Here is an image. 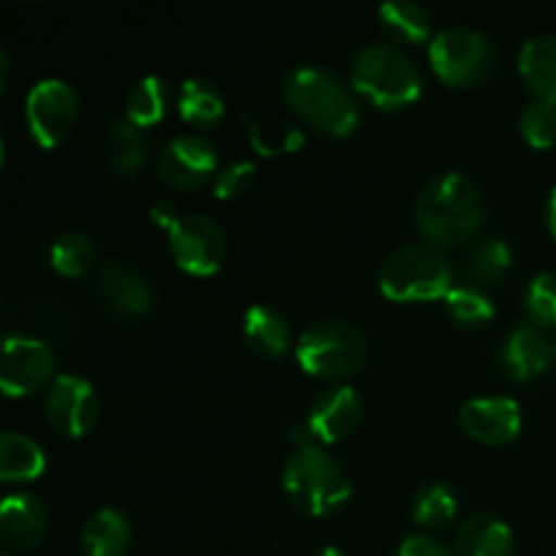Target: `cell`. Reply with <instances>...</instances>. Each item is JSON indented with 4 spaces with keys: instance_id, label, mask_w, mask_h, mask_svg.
<instances>
[{
    "instance_id": "18",
    "label": "cell",
    "mask_w": 556,
    "mask_h": 556,
    "mask_svg": "<svg viewBox=\"0 0 556 556\" xmlns=\"http://www.w3.org/2000/svg\"><path fill=\"white\" fill-rule=\"evenodd\" d=\"M242 337L261 358H282L291 351V326L269 304H250L244 309Z\"/></svg>"
},
{
    "instance_id": "37",
    "label": "cell",
    "mask_w": 556,
    "mask_h": 556,
    "mask_svg": "<svg viewBox=\"0 0 556 556\" xmlns=\"http://www.w3.org/2000/svg\"><path fill=\"white\" fill-rule=\"evenodd\" d=\"M546 223H548V231H552V237L556 239V188L552 190V195H548L546 201Z\"/></svg>"
},
{
    "instance_id": "4",
    "label": "cell",
    "mask_w": 556,
    "mask_h": 556,
    "mask_svg": "<svg viewBox=\"0 0 556 556\" xmlns=\"http://www.w3.org/2000/svg\"><path fill=\"white\" fill-rule=\"evenodd\" d=\"M351 87L383 112H400L421 98L424 79L418 65L394 43H369L356 54Z\"/></svg>"
},
{
    "instance_id": "24",
    "label": "cell",
    "mask_w": 556,
    "mask_h": 556,
    "mask_svg": "<svg viewBox=\"0 0 556 556\" xmlns=\"http://www.w3.org/2000/svg\"><path fill=\"white\" fill-rule=\"evenodd\" d=\"M103 150H106L109 168H112L117 177H134L147 161L144 134L125 117H117L109 123Z\"/></svg>"
},
{
    "instance_id": "5",
    "label": "cell",
    "mask_w": 556,
    "mask_h": 556,
    "mask_svg": "<svg viewBox=\"0 0 556 556\" xmlns=\"http://www.w3.org/2000/svg\"><path fill=\"white\" fill-rule=\"evenodd\" d=\"M380 293L396 304L438 302L454 288V269L434 244H407L380 266Z\"/></svg>"
},
{
    "instance_id": "15",
    "label": "cell",
    "mask_w": 556,
    "mask_h": 556,
    "mask_svg": "<svg viewBox=\"0 0 556 556\" xmlns=\"http://www.w3.org/2000/svg\"><path fill=\"white\" fill-rule=\"evenodd\" d=\"M362 396L351 386H334V389H326L313 402L307 427L313 440H318V445H334L356 432L358 424H362Z\"/></svg>"
},
{
    "instance_id": "33",
    "label": "cell",
    "mask_w": 556,
    "mask_h": 556,
    "mask_svg": "<svg viewBox=\"0 0 556 556\" xmlns=\"http://www.w3.org/2000/svg\"><path fill=\"white\" fill-rule=\"evenodd\" d=\"M525 313L532 326L556 329V275L543 271L530 280L525 291Z\"/></svg>"
},
{
    "instance_id": "8",
    "label": "cell",
    "mask_w": 556,
    "mask_h": 556,
    "mask_svg": "<svg viewBox=\"0 0 556 556\" xmlns=\"http://www.w3.org/2000/svg\"><path fill=\"white\" fill-rule=\"evenodd\" d=\"M25 119L33 141L43 150L63 144L79 119V96L65 79L36 81L25 98Z\"/></svg>"
},
{
    "instance_id": "3",
    "label": "cell",
    "mask_w": 556,
    "mask_h": 556,
    "mask_svg": "<svg viewBox=\"0 0 556 556\" xmlns=\"http://www.w3.org/2000/svg\"><path fill=\"white\" fill-rule=\"evenodd\" d=\"M282 489L288 500L307 516L337 514L351 500L353 486L340 462L318 443L296 445L282 467Z\"/></svg>"
},
{
    "instance_id": "39",
    "label": "cell",
    "mask_w": 556,
    "mask_h": 556,
    "mask_svg": "<svg viewBox=\"0 0 556 556\" xmlns=\"http://www.w3.org/2000/svg\"><path fill=\"white\" fill-rule=\"evenodd\" d=\"M0 556H14V554H9V552H3V554H0Z\"/></svg>"
},
{
    "instance_id": "35",
    "label": "cell",
    "mask_w": 556,
    "mask_h": 556,
    "mask_svg": "<svg viewBox=\"0 0 556 556\" xmlns=\"http://www.w3.org/2000/svg\"><path fill=\"white\" fill-rule=\"evenodd\" d=\"M394 556H454L440 541L429 535H410L400 543Z\"/></svg>"
},
{
    "instance_id": "16",
    "label": "cell",
    "mask_w": 556,
    "mask_h": 556,
    "mask_svg": "<svg viewBox=\"0 0 556 556\" xmlns=\"http://www.w3.org/2000/svg\"><path fill=\"white\" fill-rule=\"evenodd\" d=\"M552 353V345L538 326L519 324L505 334L497 351V367L510 383H532L546 375Z\"/></svg>"
},
{
    "instance_id": "26",
    "label": "cell",
    "mask_w": 556,
    "mask_h": 556,
    "mask_svg": "<svg viewBox=\"0 0 556 556\" xmlns=\"http://www.w3.org/2000/svg\"><path fill=\"white\" fill-rule=\"evenodd\" d=\"M172 106V90L161 76H144L136 81L125 98V119L136 125V128H152L161 123Z\"/></svg>"
},
{
    "instance_id": "13",
    "label": "cell",
    "mask_w": 556,
    "mask_h": 556,
    "mask_svg": "<svg viewBox=\"0 0 556 556\" xmlns=\"http://www.w3.org/2000/svg\"><path fill=\"white\" fill-rule=\"evenodd\" d=\"M96 299L119 320H141L155 307V288L141 271L119 261L103 264L96 275Z\"/></svg>"
},
{
    "instance_id": "31",
    "label": "cell",
    "mask_w": 556,
    "mask_h": 556,
    "mask_svg": "<svg viewBox=\"0 0 556 556\" xmlns=\"http://www.w3.org/2000/svg\"><path fill=\"white\" fill-rule=\"evenodd\" d=\"M510 266H514V253H510V244L503 239H489V242L478 244L470 253L467 261V271L476 280V286H497L508 277Z\"/></svg>"
},
{
    "instance_id": "23",
    "label": "cell",
    "mask_w": 556,
    "mask_h": 556,
    "mask_svg": "<svg viewBox=\"0 0 556 556\" xmlns=\"http://www.w3.org/2000/svg\"><path fill=\"white\" fill-rule=\"evenodd\" d=\"M177 109L185 123L206 130L215 128L223 119V114H226V98H223V92L210 79L193 76V79H185L182 87H179Z\"/></svg>"
},
{
    "instance_id": "9",
    "label": "cell",
    "mask_w": 556,
    "mask_h": 556,
    "mask_svg": "<svg viewBox=\"0 0 556 556\" xmlns=\"http://www.w3.org/2000/svg\"><path fill=\"white\" fill-rule=\"evenodd\" d=\"M54 353L38 337L9 334L0 353V389L9 400L33 396L54 383Z\"/></svg>"
},
{
    "instance_id": "32",
    "label": "cell",
    "mask_w": 556,
    "mask_h": 556,
    "mask_svg": "<svg viewBox=\"0 0 556 556\" xmlns=\"http://www.w3.org/2000/svg\"><path fill=\"white\" fill-rule=\"evenodd\" d=\"M519 130L525 141L535 150H548L556 144V103L552 101H535L521 112Z\"/></svg>"
},
{
    "instance_id": "17",
    "label": "cell",
    "mask_w": 556,
    "mask_h": 556,
    "mask_svg": "<svg viewBox=\"0 0 556 556\" xmlns=\"http://www.w3.org/2000/svg\"><path fill=\"white\" fill-rule=\"evenodd\" d=\"M49 514L33 494H9L0 505V541L5 552H30L47 538Z\"/></svg>"
},
{
    "instance_id": "38",
    "label": "cell",
    "mask_w": 556,
    "mask_h": 556,
    "mask_svg": "<svg viewBox=\"0 0 556 556\" xmlns=\"http://www.w3.org/2000/svg\"><path fill=\"white\" fill-rule=\"evenodd\" d=\"M318 556H348V554L337 546H326L324 552H318Z\"/></svg>"
},
{
    "instance_id": "36",
    "label": "cell",
    "mask_w": 556,
    "mask_h": 556,
    "mask_svg": "<svg viewBox=\"0 0 556 556\" xmlns=\"http://www.w3.org/2000/svg\"><path fill=\"white\" fill-rule=\"evenodd\" d=\"M150 220L155 223V226H161L163 231L172 233L174 226H177L182 217H179V210H177V204H174V201L161 199V201H155V204L150 206Z\"/></svg>"
},
{
    "instance_id": "29",
    "label": "cell",
    "mask_w": 556,
    "mask_h": 556,
    "mask_svg": "<svg viewBox=\"0 0 556 556\" xmlns=\"http://www.w3.org/2000/svg\"><path fill=\"white\" fill-rule=\"evenodd\" d=\"M459 503H456V494L451 492V486L434 481L427 483L416 492L410 505V516L418 527L424 530H440V527H448L454 521Z\"/></svg>"
},
{
    "instance_id": "10",
    "label": "cell",
    "mask_w": 556,
    "mask_h": 556,
    "mask_svg": "<svg viewBox=\"0 0 556 556\" xmlns=\"http://www.w3.org/2000/svg\"><path fill=\"white\" fill-rule=\"evenodd\" d=\"M43 413H47L49 427L63 438H87L96 427L98 413H101L96 386L81 375H58L54 383L49 386L47 400H43Z\"/></svg>"
},
{
    "instance_id": "25",
    "label": "cell",
    "mask_w": 556,
    "mask_h": 556,
    "mask_svg": "<svg viewBox=\"0 0 556 556\" xmlns=\"http://www.w3.org/2000/svg\"><path fill=\"white\" fill-rule=\"evenodd\" d=\"M380 27L400 43H424L432 36V16L413 0H389L378 9Z\"/></svg>"
},
{
    "instance_id": "19",
    "label": "cell",
    "mask_w": 556,
    "mask_h": 556,
    "mask_svg": "<svg viewBox=\"0 0 556 556\" xmlns=\"http://www.w3.org/2000/svg\"><path fill=\"white\" fill-rule=\"evenodd\" d=\"M454 552L456 556H510L514 554V530L500 516H470L456 530Z\"/></svg>"
},
{
    "instance_id": "20",
    "label": "cell",
    "mask_w": 556,
    "mask_h": 556,
    "mask_svg": "<svg viewBox=\"0 0 556 556\" xmlns=\"http://www.w3.org/2000/svg\"><path fill=\"white\" fill-rule=\"evenodd\" d=\"M134 541L130 519L119 508H101L81 527V552L85 556H123Z\"/></svg>"
},
{
    "instance_id": "14",
    "label": "cell",
    "mask_w": 556,
    "mask_h": 556,
    "mask_svg": "<svg viewBox=\"0 0 556 556\" xmlns=\"http://www.w3.org/2000/svg\"><path fill=\"white\" fill-rule=\"evenodd\" d=\"M459 427L476 443L505 445L519 438L521 407L510 396H476L462 405Z\"/></svg>"
},
{
    "instance_id": "2",
    "label": "cell",
    "mask_w": 556,
    "mask_h": 556,
    "mask_svg": "<svg viewBox=\"0 0 556 556\" xmlns=\"http://www.w3.org/2000/svg\"><path fill=\"white\" fill-rule=\"evenodd\" d=\"M282 98L304 123L331 139H348L362 123V109L351 87L320 65L291 71L282 81Z\"/></svg>"
},
{
    "instance_id": "40",
    "label": "cell",
    "mask_w": 556,
    "mask_h": 556,
    "mask_svg": "<svg viewBox=\"0 0 556 556\" xmlns=\"http://www.w3.org/2000/svg\"><path fill=\"white\" fill-rule=\"evenodd\" d=\"M554 353H556V348H554Z\"/></svg>"
},
{
    "instance_id": "27",
    "label": "cell",
    "mask_w": 556,
    "mask_h": 556,
    "mask_svg": "<svg viewBox=\"0 0 556 556\" xmlns=\"http://www.w3.org/2000/svg\"><path fill=\"white\" fill-rule=\"evenodd\" d=\"M445 313L462 329H483L494 320V302L486 288L476 286H454L445 296Z\"/></svg>"
},
{
    "instance_id": "6",
    "label": "cell",
    "mask_w": 556,
    "mask_h": 556,
    "mask_svg": "<svg viewBox=\"0 0 556 556\" xmlns=\"http://www.w3.org/2000/svg\"><path fill=\"white\" fill-rule=\"evenodd\" d=\"M296 362L309 378L345 380L364 367L369 356L367 334L348 320H320L299 337Z\"/></svg>"
},
{
    "instance_id": "7",
    "label": "cell",
    "mask_w": 556,
    "mask_h": 556,
    "mask_svg": "<svg viewBox=\"0 0 556 556\" xmlns=\"http://www.w3.org/2000/svg\"><path fill=\"white\" fill-rule=\"evenodd\" d=\"M429 63L448 87H472L492 76L497 54L476 27H445L429 41Z\"/></svg>"
},
{
    "instance_id": "28",
    "label": "cell",
    "mask_w": 556,
    "mask_h": 556,
    "mask_svg": "<svg viewBox=\"0 0 556 556\" xmlns=\"http://www.w3.org/2000/svg\"><path fill=\"white\" fill-rule=\"evenodd\" d=\"M250 147L264 157L293 155L304 147V130L282 117H264L250 125Z\"/></svg>"
},
{
    "instance_id": "1",
    "label": "cell",
    "mask_w": 556,
    "mask_h": 556,
    "mask_svg": "<svg viewBox=\"0 0 556 556\" xmlns=\"http://www.w3.org/2000/svg\"><path fill=\"white\" fill-rule=\"evenodd\" d=\"M486 206L478 185L459 172H445L427 182L416 201V226L434 248H456L476 237Z\"/></svg>"
},
{
    "instance_id": "21",
    "label": "cell",
    "mask_w": 556,
    "mask_h": 556,
    "mask_svg": "<svg viewBox=\"0 0 556 556\" xmlns=\"http://www.w3.org/2000/svg\"><path fill=\"white\" fill-rule=\"evenodd\" d=\"M47 470V454L41 443L25 432L0 434V478L5 483L36 481Z\"/></svg>"
},
{
    "instance_id": "22",
    "label": "cell",
    "mask_w": 556,
    "mask_h": 556,
    "mask_svg": "<svg viewBox=\"0 0 556 556\" xmlns=\"http://www.w3.org/2000/svg\"><path fill=\"white\" fill-rule=\"evenodd\" d=\"M519 74L541 101L556 103V36H538L521 47Z\"/></svg>"
},
{
    "instance_id": "12",
    "label": "cell",
    "mask_w": 556,
    "mask_h": 556,
    "mask_svg": "<svg viewBox=\"0 0 556 556\" xmlns=\"http://www.w3.org/2000/svg\"><path fill=\"white\" fill-rule=\"evenodd\" d=\"M217 147L201 134H179L163 147L157 157V174L174 190H193L215 177L220 168Z\"/></svg>"
},
{
    "instance_id": "34",
    "label": "cell",
    "mask_w": 556,
    "mask_h": 556,
    "mask_svg": "<svg viewBox=\"0 0 556 556\" xmlns=\"http://www.w3.org/2000/svg\"><path fill=\"white\" fill-rule=\"evenodd\" d=\"M255 179V163L250 161H233L228 166H223L215 174V195L220 201L239 199L242 193H248V188Z\"/></svg>"
},
{
    "instance_id": "11",
    "label": "cell",
    "mask_w": 556,
    "mask_h": 556,
    "mask_svg": "<svg viewBox=\"0 0 556 556\" xmlns=\"http://www.w3.org/2000/svg\"><path fill=\"white\" fill-rule=\"evenodd\" d=\"M174 264L190 277H212L226 261V237L210 215H185L168 233Z\"/></svg>"
},
{
    "instance_id": "30",
    "label": "cell",
    "mask_w": 556,
    "mask_h": 556,
    "mask_svg": "<svg viewBox=\"0 0 556 556\" xmlns=\"http://www.w3.org/2000/svg\"><path fill=\"white\" fill-rule=\"evenodd\" d=\"M98 250L85 233H63L49 250V264L60 277H85L96 266Z\"/></svg>"
}]
</instances>
